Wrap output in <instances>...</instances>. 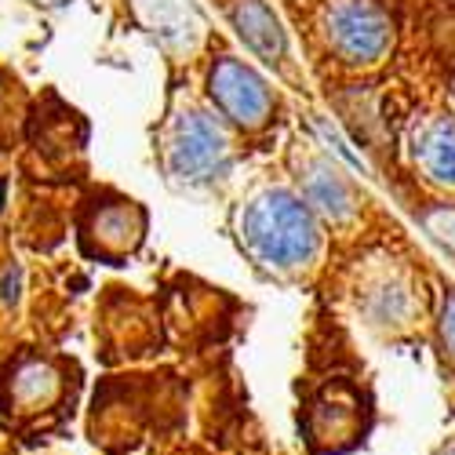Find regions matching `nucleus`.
<instances>
[{"instance_id":"f03ea898","label":"nucleus","mask_w":455,"mask_h":455,"mask_svg":"<svg viewBox=\"0 0 455 455\" xmlns=\"http://www.w3.org/2000/svg\"><path fill=\"white\" fill-rule=\"evenodd\" d=\"M441 455H455V444H451V448H444V451H441Z\"/></svg>"},{"instance_id":"f257e3e1","label":"nucleus","mask_w":455,"mask_h":455,"mask_svg":"<svg viewBox=\"0 0 455 455\" xmlns=\"http://www.w3.org/2000/svg\"><path fill=\"white\" fill-rule=\"evenodd\" d=\"M444 339H448V347L455 354V299H451V310L444 314Z\"/></svg>"}]
</instances>
